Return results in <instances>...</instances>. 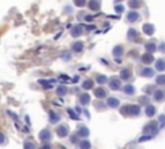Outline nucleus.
I'll use <instances>...</instances> for the list:
<instances>
[{
    "label": "nucleus",
    "instance_id": "f257e3e1",
    "mask_svg": "<svg viewBox=\"0 0 165 149\" xmlns=\"http://www.w3.org/2000/svg\"><path fill=\"white\" fill-rule=\"evenodd\" d=\"M52 136H51V131L49 130H43L41 132H40V139H41L43 141H45V140H49Z\"/></svg>",
    "mask_w": 165,
    "mask_h": 149
},
{
    "label": "nucleus",
    "instance_id": "f03ea898",
    "mask_svg": "<svg viewBox=\"0 0 165 149\" xmlns=\"http://www.w3.org/2000/svg\"><path fill=\"white\" fill-rule=\"evenodd\" d=\"M57 133L61 136V138H63V136H66L67 133H68V128H67L66 126H60L57 128Z\"/></svg>",
    "mask_w": 165,
    "mask_h": 149
},
{
    "label": "nucleus",
    "instance_id": "7ed1b4c3",
    "mask_svg": "<svg viewBox=\"0 0 165 149\" xmlns=\"http://www.w3.org/2000/svg\"><path fill=\"white\" fill-rule=\"evenodd\" d=\"M25 149H35V144L32 141H26L25 143Z\"/></svg>",
    "mask_w": 165,
    "mask_h": 149
},
{
    "label": "nucleus",
    "instance_id": "20e7f679",
    "mask_svg": "<svg viewBox=\"0 0 165 149\" xmlns=\"http://www.w3.org/2000/svg\"><path fill=\"white\" fill-rule=\"evenodd\" d=\"M58 119H60V116H57L55 113H51V121L52 122H57Z\"/></svg>",
    "mask_w": 165,
    "mask_h": 149
},
{
    "label": "nucleus",
    "instance_id": "39448f33",
    "mask_svg": "<svg viewBox=\"0 0 165 149\" xmlns=\"http://www.w3.org/2000/svg\"><path fill=\"white\" fill-rule=\"evenodd\" d=\"M66 91H67L66 87H60V88H58V94L60 95H65V92Z\"/></svg>",
    "mask_w": 165,
    "mask_h": 149
},
{
    "label": "nucleus",
    "instance_id": "423d86ee",
    "mask_svg": "<svg viewBox=\"0 0 165 149\" xmlns=\"http://www.w3.org/2000/svg\"><path fill=\"white\" fill-rule=\"evenodd\" d=\"M5 141V135H3V133H0V144H3V143Z\"/></svg>",
    "mask_w": 165,
    "mask_h": 149
},
{
    "label": "nucleus",
    "instance_id": "0eeeda50",
    "mask_svg": "<svg viewBox=\"0 0 165 149\" xmlns=\"http://www.w3.org/2000/svg\"><path fill=\"white\" fill-rule=\"evenodd\" d=\"M110 105H111V106H116V105H117V101L111 99V100H110Z\"/></svg>",
    "mask_w": 165,
    "mask_h": 149
},
{
    "label": "nucleus",
    "instance_id": "6e6552de",
    "mask_svg": "<svg viewBox=\"0 0 165 149\" xmlns=\"http://www.w3.org/2000/svg\"><path fill=\"white\" fill-rule=\"evenodd\" d=\"M80 48H81V44H80V43H77V44L74 45V49H75V51H79Z\"/></svg>",
    "mask_w": 165,
    "mask_h": 149
},
{
    "label": "nucleus",
    "instance_id": "1a4fd4ad",
    "mask_svg": "<svg viewBox=\"0 0 165 149\" xmlns=\"http://www.w3.org/2000/svg\"><path fill=\"white\" fill-rule=\"evenodd\" d=\"M88 100H89V97L88 96H84V97H81V102H84V104H85V102H88Z\"/></svg>",
    "mask_w": 165,
    "mask_h": 149
},
{
    "label": "nucleus",
    "instance_id": "9d476101",
    "mask_svg": "<svg viewBox=\"0 0 165 149\" xmlns=\"http://www.w3.org/2000/svg\"><path fill=\"white\" fill-rule=\"evenodd\" d=\"M40 149H51V145H48V144H45V145H43Z\"/></svg>",
    "mask_w": 165,
    "mask_h": 149
}]
</instances>
